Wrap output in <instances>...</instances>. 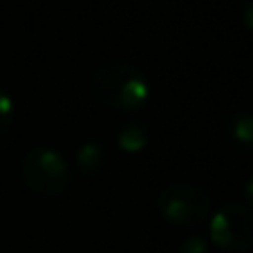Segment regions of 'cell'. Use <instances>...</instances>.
I'll list each match as a JSON object with an SVG mask.
<instances>
[{"instance_id": "6da1fadb", "label": "cell", "mask_w": 253, "mask_h": 253, "mask_svg": "<svg viewBox=\"0 0 253 253\" xmlns=\"http://www.w3.org/2000/svg\"><path fill=\"white\" fill-rule=\"evenodd\" d=\"M92 94L115 110H141L150 94L148 79L128 61H110L92 77Z\"/></svg>"}, {"instance_id": "7a4b0ae2", "label": "cell", "mask_w": 253, "mask_h": 253, "mask_svg": "<svg viewBox=\"0 0 253 253\" xmlns=\"http://www.w3.org/2000/svg\"><path fill=\"white\" fill-rule=\"evenodd\" d=\"M20 179L36 195L56 197L70 188L72 168L58 150L49 146H36L20 159Z\"/></svg>"}, {"instance_id": "3957f363", "label": "cell", "mask_w": 253, "mask_h": 253, "mask_svg": "<svg viewBox=\"0 0 253 253\" xmlns=\"http://www.w3.org/2000/svg\"><path fill=\"white\" fill-rule=\"evenodd\" d=\"M157 211L175 226H200L211 213V197L204 188L191 182H170L159 191Z\"/></svg>"}, {"instance_id": "277c9868", "label": "cell", "mask_w": 253, "mask_h": 253, "mask_svg": "<svg viewBox=\"0 0 253 253\" xmlns=\"http://www.w3.org/2000/svg\"><path fill=\"white\" fill-rule=\"evenodd\" d=\"M211 238L229 253H244L253 247V213L242 204L222 206L211 220Z\"/></svg>"}, {"instance_id": "5b68a950", "label": "cell", "mask_w": 253, "mask_h": 253, "mask_svg": "<svg viewBox=\"0 0 253 253\" xmlns=\"http://www.w3.org/2000/svg\"><path fill=\"white\" fill-rule=\"evenodd\" d=\"M105 166V148L99 141H85L77 150V168L81 175L94 177Z\"/></svg>"}, {"instance_id": "8992f818", "label": "cell", "mask_w": 253, "mask_h": 253, "mask_svg": "<svg viewBox=\"0 0 253 253\" xmlns=\"http://www.w3.org/2000/svg\"><path fill=\"white\" fill-rule=\"evenodd\" d=\"M117 143H119L121 150H128V153H137V150L146 148L148 143V128L141 121H130L124 124V128L117 134Z\"/></svg>"}, {"instance_id": "52a82bcc", "label": "cell", "mask_w": 253, "mask_h": 253, "mask_svg": "<svg viewBox=\"0 0 253 253\" xmlns=\"http://www.w3.org/2000/svg\"><path fill=\"white\" fill-rule=\"evenodd\" d=\"M229 132L242 146H253V115L238 112L229 121Z\"/></svg>"}, {"instance_id": "ba28073f", "label": "cell", "mask_w": 253, "mask_h": 253, "mask_svg": "<svg viewBox=\"0 0 253 253\" xmlns=\"http://www.w3.org/2000/svg\"><path fill=\"white\" fill-rule=\"evenodd\" d=\"M16 121V103L9 90L0 87V137H5Z\"/></svg>"}, {"instance_id": "9c48e42d", "label": "cell", "mask_w": 253, "mask_h": 253, "mask_svg": "<svg viewBox=\"0 0 253 253\" xmlns=\"http://www.w3.org/2000/svg\"><path fill=\"white\" fill-rule=\"evenodd\" d=\"M242 18H244V25H247V27L253 32V2H249V5L244 7V14H242Z\"/></svg>"}, {"instance_id": "30bf717a", "label": "cell", "mask_w": 253, "mask_h": 253, "mask_svg": "<svg viewBox=\"0 0 253 253\" xmlns=\"http://www.w3.org/2000/svg\"><path fill=\"white\" fill-rule=\"evenodd\" d=\"M244 193H247V197H249V202L253 204V175L249 177V182H247V186H244Z\"/></svg>"}]
</instances>
